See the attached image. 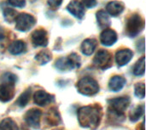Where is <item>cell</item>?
I'll return each mask as SVG.
<instances>
[{
  "mask_svg": "<svg viewBox=\"0 0 146 130\" xmlns=\"http://www.w3.org/2000/svg\"><path fill=\"white\" fill-rule=\"evenodd\" d=\"M102 118V110L98 106H83L78 111V119L83 128L94 129L98 128Z\"/></svg>",
  "mask_w": 146,
  "mask_h": 130,
  "instance_id": "obj_1",
  "label": "cell"
},
{
  "mask_svg": "<svg viewBox=\"0 0 146 130\" xmlns=\"http://www.w3.org/2000/svg\"><path fill=\"white\" fill-rule=\"evenodd\" d=\"M145 28V20L139 14H132L127 22L126 32L127 34L131 37H134L139 35Z\"/></svg>",
  "mask_w": 146,
  "mask_h": 130,
  "instance_id": "obj_2",
  "label": "cell"
},
{
  "mask_svg": "<svg viewBox=\"0 0 146 130\" xmlns=\"http://www.w3.org/2000/svg\"><path fill=\"white\" fill-rule=\"evenodd\" d=\"M76 87L80 94L87 96L94 95L99 91V86L98 82L90 77H86L81 78L77 83Z\"/></svg>",
  "mask_w": 146,
  "mask_h": 130,
  "instance_id": "obj_3",
  "label": "cell"
},
{
  "mask_svg": "<svg viewBox=\"0 0 146 130\" xmlns=\"http://www.w3.org/2000/svg\"><path fill=\"white\" fill-rule=\"evenodd\" d=\"M80 66V58L75 53H73L65 58L62 57L56 61V67L62 72L73 70L75 68H79Z\"/></svg>",
  "mask_w": 146,
  "mask_h": 130,
  "instance_id": "obj_4",
  "label": "cell"
},
{
  "mask_svg": "<svg viewBox=\"0 0 146 130\" xmlns=\"http://www.w3.org/2000/svg\"><path fill=\"white\" fill-rule=\"evenodd\" d=\"M110 109L109 112L115 113L121 117H123L124 112L130 104V99L127 97H118L115 99L110 100L109 101Z\"/></svg>",
  "mask_w": 146,
  "mask_h": 130,
  "instance_id": "obj_5",
  "label": "cell"
},
{
  "mask_svg": "<svg viewBox=\"0 0 146 130\" xmlns=\"http://www.w3.org/2000/svg\"><path fill=\"white\" fill-rule=\"evenodd\" d=\"M35 18L27 13L17 14L15 18V28L20 32H27L35 25Z\"/></svg>",
  "mask_w": 146,
  "mask_h": 130,
  "instance_id": "obj_6",
  "label": "cell"
},
{
  "mask_svg": "<svg viewBox=\"0 0 146 130\" xmlns=\"http://www.w3.org/2000/svg\"><path fill=\"white\" fill-rule=\"evenodd\" d=\"M112 62H113V60H112L111 54L109 51L104 50V49L99 50L97 53V54L93 60L94 65L102 70L110 68L112 66Z\"/></svg>",
  "mask_w": 146,
  "mask_h": 130,
  "instance_id": "obj_7",
  "label": "cell"
},
{
  "mask_svg": "<svg viewBox=\"0 0 146 130\" xmlns=\"http://www.w3.org/2000/svg\"><path fill=\"white\" fill-rule=\"evenodd\" d=\"M40 118L41 111L37 108H33L27 112L25 115V121L31 128L38 129L40 127Z\"/></svg>",
  "mask_w": 146,
  "mask_h": 130,
  "instance_id": "obj_8",
  "label": "cell"
},
{
  "mask_svg": "<svg viewBox=\"0 0 146 130\" xmlns=\"http://www.w3.org/2000/svg\"><path fill=\"white\" fill-rule=\"evenodd\" d=\"M32 43L35 47H45L48 44V35L45 30L38 29L32 33Z\"/></svg>",
  "mask_w": 146,
  "mask_h": 130,
  "instance_id": "obj_9",
  "label": "cell"
},
{
  "mask_svg": "<svg viewBox=\"0 0 146 130\" xmlns=\"http://www.w3.org/2000/svg\"><path fill=\"white\" fill-rule=\"evenodd\" d=\"M67 9L69 13H71L74 16H75L78 19L81 20L85 16V7L80 2L77 0L71 1L67 6Z\"/></svg>",
  "mask_w": 146,
  "mask_h": 130,
  "instance_id": "obj_10",
  "label": "cell"
},
{
  "mask_svg": "<svg viewBox=\"0 0 146 130\" xmlns=\"http://www.w3.org/2000/svg\"><path fill=\"white\" fill-rule=\"evenodd\" d=\"M33 100H34V103L37 104L38 106H44L51 103L54 100V96L48 94L47 92H45L44 90H38L34 94Z\"/></svg>",
  "mask_w": 146,
  "mask_h": 130,
  "instance_id": "obj_11",
  "label": "cell"
},
{
  "mask_svg": "<svg viewBox=\"0 0 146 130\" xmlns=\"http://www.w3.org/2000/svg\"><path fill=\"white\" fill-rule=\"evenodd\" d=\"M15 95V89L13 84L2 83L0 84V101H9Z\"/></svg>",
  "mask_w": 146,
  "mask_h": 130,
  "instance_id": "obj_12",
  "label": "cell"
},
{
  "mask_svg": "<svg viewBox=\"0 0 146 130\" xmlns=\"http://www.w3.org/2000/svg\"><path fill=\"white\" fill-rule=\"evenodd\" d=\"M133 53L129 49H121L117 51L115 54V60L119 66H123L127 65L133 58Z\"/></svg>",
  "mask_w": 146,
  "mask_h": 130,
  "instance_id": "obj_13",
  "label": "cell"
},
{
  "mask_svg": "<svg viewBox=\"0 0 146 130\" xmlns=\"http://www.w3.org/2000/svg\"><path fill=\"white\" fill-rule=\"evenodd\" d=\"M100 41L105 46H111L117 41V34L112 29H105L100 35Z\"/></svg>",
  "mask_w": 146,
  "mask_h": 130,
  "instance_id": "obj_14",
  "label": "cell"
},
{
  "mask_svg": "<svg viewBox=\"0 0 146 130\" xmlns=\"http://www.w3.org/2000/svg\"><path fill=\"white\" fill-rule=\"evenodd\" d=\"M124 8V4L119 1H111L106 6L108 13L112 16H117L121 14L123 12Z\"/></svg>",
  "mask_w": 146,
  "mask_h": 130,
  "instance_id": "obj_15",
  "label": "cell"
},
{
  "mask_svg": "<svg viewBox=\"0 0 146 130\" xmlns=\"http://www.w3.org/2000/svg\"><path fill=\"white\" fill-rule=\"evenodd\" d=\"M126 84V80L124 77L121 76H114L113 77L110 78L109 82V88L111 91L113 92H118Z\"/></svg>",
  "mask_w": 146,
  "mask_h": 130,
  "instance_id": "obj_16",
  "label": "cell"
},
{
  "mask_svg": "<svg viewBox=\"0 0 146 130\" xmlns=\"http://www.w3.org/2000/svg\"><path fill=\"white\" fill-rule=\"evenodd\" d=\"M97 47V41L93 38L86 39L81 44V51L85 55H91Z\"/></svg>",
  "mask_w": 146,
  "mask_h": 130,
  "instance_id": "obj_17",
  "label": "cell"
},
{
  "mask_svg": "<svg viewBox=\"0 0 146 130\" xmlns=\"http://www.w3.org/2000/svg\"><path fill=\"white\" fill-rule=\"evenodd\" d=\"M46 122L50 126H56L61 122V117L59 115L58 111L56 108H50L45 117Z\"/></svg>",
  "mask_w": 146,
  "mask_h": 130,
  "instance_id": "obj_18",
  "label": "cell"
},
{
  "mask_svg": "<svg viewBox=\"0 0 146 130\" xmlns=\"http://www.w3.org/2000/svg\"><path fill=\"white\" fill-rule=\"evenodd\" d=\"M27 49L26 43L21 41V40H16L14 41L12 43H10L9 47V52L12 54H20L23 52H25Z\"/></svg>",
  "mask_w": 146,
  "mask_h": 130,
  "instance_id": "obj_19",
  "label": "cell"
},
{
  "mask_svg": "<svg viewBox=\"0 0 146 130\" xmlns=\"http://www.w3.org/2000/svg\"><path fill=\"white\" fill-rule=\"evenodd\" d=\"M97 20L100 28L105 29L110 25V20L108 14L104 10H99L97 12Z\"/></svg>",
  "mask_w": 146,
  "mask_h": 130,
  "instance_id": "obj_20",
  "label": "cell"
},
{
  "mask_svg": "<svg viewBox=\"0 0 146 130\" xmlns=\"http://www.w3.org/2000/svg\"><path fill=\"white\" fill-rule=\"evenodd\" d=\"M35 60L39 65H45L51 60V54L48 50H42L36 54Z\"/></svg>",
  "mask_w": 146,
  "mask_h": 130,
  "instance_id": "obj_21",
  "label": "cell"
},
{
  "mask_svg": "<svg viewBox=\"0 0 146 130\" xmlns=\"http://www.w3.org/2000/svg\"><path fill=\"white\" fill-rule=\"evenodd\" d=\"M145 72V58L143 56L138 62L135 64L133 67V74L135 76H143Z\"/></svg>",
  "mask_w": 146,
  "mask_h": 130,
  "instance_id": "obj_22",
  "label": "cell"
},
{
  "mask_svg": "<svg viewBox=\"0 0 146 130\" xmlns=\"http://www.w3.org/2000/svg\"><path fill=\"white\" fill-rule=\"evenodd\" d=\"M0 130H18V127L13 119L7 118L0 123Z\"/></svg>",
  "mask_w": 146,
  "mask_h": 130,
  "instance_id": "obj_23",
  "label": "cell"
},
{
  "mask_svg": "<svg viewBox=\"0 0 146 130\" xmlns=\"http://www.w3.org/2000/svg\"><path fill=\"white\" fill-rule=\"evenodd\" d=\"M144 112H145V106L142 105V106H139L137 107H135L129 114V118H130V120L132 122H137L144 114Z\"/></svg>",
  "mask_w": 146,
  "mask_h": 130,
  "instance_id": "obj_24",
  "label": "cell"
},
{
  "mask_svg": "<svg viewBox=\"0 0 146 130\" xmlns=\"http://www.w3.org/2000/svg\"><path fill=\"white\" fill-rule=\"evenodd\" d=\"M30 97H31V89H27L25 92H23L18 98V100H16V104L20 106V107H24L27 105V103L30 100Z\"/></svg>",
  "mask_w": 146,
  "mask_h": 130,
  "instance_id": "obj_25",
  "label": "cell"
},
{
  "mask_svg": "<svg viewBox=\"0 0 146 130\" xmlns=\"http://www.w3.org/2000/svg\"><path fill=\"white\" fill-rule=\"evenodd\" d=\"M3 16L7 22L11 23L14 20H15V18L17 16V12L15 10H14L13 9L6 8L3 10Z\"/></svg>",
  "mask_w": 146,
  "mask_h": 130,
  "instance_id": "obj_26",
  "label": "cell"
},
{
  "mask_svg": "<svg viewBox=\"0 0 146 130\" xmlns=\"http://www.w3.org/2000/svg\"><path fill=\"white\" fill-rule=\"evenodd\" d=\"M134 93H135V95L140 99H143L145 98V83H136L135 87H134Z\"/></svg>",
  "mask_w": 146,
  "mask_h": 130,
  "instance_id": "obj_27",
  "label": "cell"
},
{
  "mask_svg": "<svg viewBox=\"0 0 146 130\" xmlns=\"http://www.w3.org/2000/svg\"><path fill=\"white\" fill-rule=\"evenodd\" d=\"M16 80H17L16 76L10 72L4 73L1 78V81L3 82V83H9V84H13V85L15 83Z\"/></svg>",
  "mask_w": 146,
  "mask_h": 130,
  "instance_id": "obj_28",
  "label": "cell"
},
{
  "mask_svg": "<svg viewBox=\"0 0 146 130\" xmlns=\"http://www.w3.org/2000/svg\"><path fill=\"white\" fill-rule=\"evenodd\" d=\"M62 0H48V5L53 10H56V9L60 7V5L62 4Z\"/></svg>",
  "mask_w": 146,
  "mask_h": 130,
  "instance_id": "obj_29",
  "label": "cell"
},
{
  "mask_svg": "<svg viewBox=\"0 0 146 130\" xmlns=\"http://www.w3.org/2000/svg\"><path fill=\"white\" fill-rule=\"evenodd\" d=\"M8 1H9V3L12 6L17 7V8H22L26 4V1L25 0H8Z\"/></svg>",
  "mask_w": 146,
  "mask_h": 130,
  "instance_id": "obj_30",
  "label": "cell"
},
{
  "mask_svg": "<svg viewBox=\"0 0 146 130\" xmlns=\"http://www.w3.org/2000/svg\"><path fill=\"white\" fill-rule=\"evenodd\" d=\"M81 3L84 7L93 8L97 5V0H81Z\"/></svg>",
  "mask_w": 146,
  "mask_h": 130,
  "instance_id": "obj_31",
  "label": "cell"
},
{
  "mask_svg": "<svg viewBox=\"0 0 146 130\" xmlns=\"http://www.w3.org/2000/svg\"><path fill=\"white\" fill-rule=\"evenodd\" d=\"M5 39H6V35L3 32V29L0 27V45H2V43H5Z\"/></svg>",
  "mask_w": 146,
  "mask_h": 130,
  "instance_id": "obj_32",
  "label": "cell"
},
{
  "mask_svg": "<svg viewBox=\"0 0 146 130\" xmlns=\"http://www.w3.org/2000/svg\"><path fill=\"white\" fill-rule=\"evenodd\" d=\"M139 130H145V120H143L142 123L139 125Z\"/></svg>",
  "mask_w": 146,
  "mask_h": 130,
  "instance_id": "obj_33",
  "label": "cell"
},
{
  "mask_svg": "<svg viewBox=\"0 0 146 130\" xmlns=\"http://www.w3.org/2000/svg\"><path fill=\"white\" fill-rule=\"evenodd\" d=\"M53 130H62V129H53Z\"/></svg>",
  "mask_w": 146,
  "mask_h": 130,
  "instance_id": "obj_34",
  "label": "cell"
}]
</instances>
